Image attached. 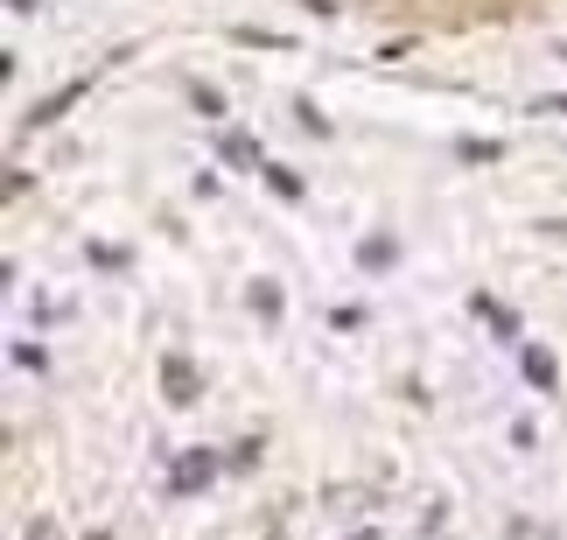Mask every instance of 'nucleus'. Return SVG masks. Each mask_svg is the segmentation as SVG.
Returning <instances> with one entry per match:
<instances>
[{
  "mask_svg": "<svg viewBox=\"0 0 567 540\" xmlns=\"http://www.w3.org/2000/svg\"><path fill=\"white\" fill-rule=\"evenodd\" d=\"M162 379H168V394H176V400H189V394H196V373H189L183 358H168V365H162Z\"/></svg>",
  "mask_w": 567,
  "mask_h": 540,
  "instance_id": "obj_1",
  "label": "nucleus"
}]
</instances>
